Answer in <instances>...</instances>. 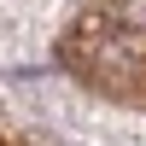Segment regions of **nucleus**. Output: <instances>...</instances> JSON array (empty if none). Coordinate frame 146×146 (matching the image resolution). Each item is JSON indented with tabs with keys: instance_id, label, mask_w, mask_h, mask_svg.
<instances>
[]
</instances>
